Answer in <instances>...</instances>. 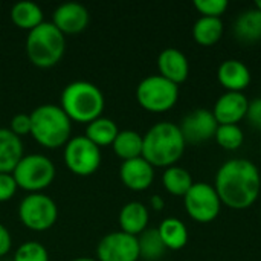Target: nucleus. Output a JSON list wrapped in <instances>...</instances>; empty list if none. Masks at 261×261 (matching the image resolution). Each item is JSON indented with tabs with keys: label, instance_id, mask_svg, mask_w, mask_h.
Here are the masks:
<instances>
[{
	"label": "nucleus",
	"instance_id": "obj_1",
	"mask_svg": "<svg viewBox=\"0 0 261 261\" xmlns=\"http://www.w3.org/2000/svg\"><path fill=\"white\" fill-rule=\"evenodd\" d=\"M214 188L222 205L231 210H246L252 206L260 196V170L248 159L226 161L217 170Z\"/></svg>",
	"mask_w": 261,
	"mask_h": 261
},
{
	"label": "nucleus",
	"instance_id": "obj_2",
	"mask_svg": "<svg viewBox=\"0 0 261 261\" xmlns=\"http://www.w3.org/2000/svg\"><path fill=\"white\" fill-rule=\"evenodd\" d=\"M142 138V158L153 167H173L184 156L187 142L174 122H158Z\"/></svg>",
	"mask_w": 261,
	"mask_h": 261
},
{
	"label": "nucleus",
	"instance_id": "obj_3",
	"mask_svg": "<svg viewBox=\"0 0 261 261\" xmlns=\"http://www.w3.org/2000/svg\"><path fill=\"white\" fill-rule=\"evenodd\" d=\"M31 136L44 148H60L72 138V121L57 104H41L31 113Z\"/></svg>",
	"mask_w": 261,
	"mask_h": 261
},
{
	"label": "nucleus",
	"instance_id": "obj_4",
	"mask_svg": "<svg viewBox=\"0 0 261 261\" xmlns=\"http://www.w3.org/2000/svg\"><path fill=\"white\" fill-rule=\"evenodd\" d=\"M104 106L106 99L101 89L90 81H72L60 96V107L73 122H92L102 115Z\"/></svg>",
	"mask_w": 261,
	"mask_h": 261
},
{
	"label": "nucleus",
	"instance_id": "obj_5",
	"mask_svg": "<svg viewBox=\"0 0 261 261\" xmlns=\"http://www.w3.org/2000/svg\"><path fill=\"white\" fill-rule=\"evenodd\" d=\"M66 38L52 21H43L40 26L28 32L26 54L29 61L41 69L58 64L64 55Z\"/></svg>",
	"mask_w": 261,
	"mask_h": 261
},
{
	"label": "nucleus",
	"instance_id": "obj_6",
	"mask_svg": "<svg viewBox=\"0 0 261 261\" xmlns=\"http://www.w3.org/2000/svg\"><path fill=\"white\" fill-rule=\"evenodd\" d=\"M57 168L54 162L40 153L24 154L12 171L18 188L31 193H41L55 179Z\"/></svg>",
	"mask_w": 261,
	"mask_h": 261
},
{
	"label": "nucleus",
	"instance_id": "obj_7",
	"mask_svg": "<svg viewBox=\"0 0 261 261\" xmlns=\"http://www.w3.org/2000/svg\"><path fill=\"white\" fill-rule=\"evenodd\" d=\"M136 99L139 106L151 113H165L171 110L179 99V86L164 76L150 75L136 87Z\"/></svg>",
	"mask_w": 261,
	"mask_h": 261
},
{
	"label": "nucleus",
	"instance_id": "obj_8",
	"mask_svg": "<svg viewBox=\"0 0 261 261\" xmlns=\"http://www.w3.org/2000/svg\"><path fill=\"white\" fill-rule=\"evenodd\" d=\"M18 219L28 229L47 231L58 219V206L44 193H31L18 205Z\"/></svg>",
	"mask_w": 261,
	"mask_h": 261
},
{
	"label": "nucleus",
	"instance_id": "obj_9",
	"mask_svg": "<svg viewBox=\"0 0 261 261\" xmlns=\"http://www.w3.org/2000/svg\"><path fill=\"white\" fill-rule=\"evenodd\" d=\"M187 214L197 223L214 222L222 210L220 197L214 185L206 182H194L190 191L184 196Z\"/></svg>",
	"mask_w": 261,
	"mask_h": 261
},
{
	"label": "nucleus",
	"instance_id": "obj_10",
	"mask_svg": "<svg viewBox=\"0 0 261 261\" xmlns=\"http://www.w3.org/2000/svg\"><path fill=\"white\" fill-rule=\"evenodd\" d=\"M64 164L76 176H92L101 165V148L84 135L72 136L64 145Z\"/></svg>",
	"mask_w": 261,
	"mask_h": 261
},
{
	"label": "nucleus",
	"instance_id": "obj_11",
	"mask_svg": "<svg viewBox=\"0 0 261 261\" xmlns=\"http://www.w3.org/2000/svg\"><path fill=\"white\" fill-rule=\"evenodd\" d=\"M98 261H138L139 245L138 237L115 231L104 236L96 246Z\"/></svg>",
	"mask_w": 261,
	"mask_h": 261
},
{
	"label": "nucleus",
	"instance_id": "obj_12",
	"mask_svg": "<svg viewBox=\"0 0 261 261\" xmlns=\"http://www.w3.org/2000/svg\"><path fill=\"white\" fill-rule=\"evenodd\" d=\"M217 127L219 124L213 112L208 109L193 110L182 119L179 125L187 144H202L210 139H214Z\"/></svg>",
	"mask_w": 261,
	"mask_h": 261
},
{
	"label": "nucleus",
	"instance_id": "obj_13",
	"mask_svg": "<svg viewBox=\"0 0 261 261\" xmlns=\"http://www.w3.org/2000/svg\"><path fill=\"white\" fill-rule=\"evenodd\" d=\"M249 107V99L245 93L240 92H225L219 96V99L214 104V109L211 110L219 125H231L246 118Z\"/></svg>",
	"mask_w": 261,
	"mask_h": 261
},
{
	"label": "nucleus",
	"instance_id": "obj_14",
	"mask_svg": "<svg viewBox=\"0 0 261 261\" xmlns=\"http://www.w3.org/2000/svg\"><path fill=\"white\" fill-rule=\"evenodd\" d=\"M90 15L84 5L78 2H66L55 8L52 23L58 31L66 34H78L89 24Z\"/></svg>",
	"mask_w": 261,
	"mask_h": 261
},
{
	"label": "nucleus",
	"instance_id": "obj_15",
	"mask_svg": "<svg viewBox=\"0 0 261 261\" xmlns=\"http://www.w3.org/2000/svg\"><path fill=\"white\" fill-rule=\"evenodd\" d=\"M119 177L127 188L133 191H145L154 180V167L142 156L124 161L119 167Z\"/></svg>",
	"mask_w": 261,
	"mask_h": 261
},
{
	"label": "nucleus",
	"instance_id": "obj_16",
	"mask_svg": "<svg viewBox=\"0 0 261 261\" xmlns=\"http://www.w3.org/2000/svg\"><path fill=\"white\" fill-rule=\"evenodd\" d=\"M158 69H159L161 76L174 83L176 86L185 83L190 75L188 58L182 50L176 47H167L159 54Z\"/></svg>",
	"mask_w": 261,
	"mask_h": 261
},
{
	"label": "nucleus",
	"instance_id": "obj_17",
	"mask_svg": "<svg viewBox=\"0 0 261 261\" xmlns=\"http://www.w3.org/2000/svg\"><path fill=\"white\" fill-rule=\"evenodd\" d=\"M217 80L226 92L243 93V90H246L248 86L251 84L252 76L249 67L243 61L231 58V60H225L219 66Z\"/></svg>",
	"mask_w": 261,
	"mask_h": 261
},
{
	"label": "nucleus",
	"instance_id": "obj_18",
	"mask_svg": "<svg viewBox=\"0 0 261 261\" xmlns=\"http://www.w3.org/2000/svg\"><path fill=\"white\" fill-rule=\"evenodd\" d=\"M118 220L122 232L138 237L148 228L150 213L144 203L133 200L121 208Z\"/></svg>",
	"mask_w": 261,
	"mask_h": 261
},
{
	"label": "nucleus",
	"instance_id": "obj_19",
	"mask_svg": "<svg viewBox=\"0 0 261 261\" xmlns=\"http://www.w3.org/2000/svg\"><path fill=\"white\" fill-rule=\"evenodd\" d=\"M24 156L23 141L9 128L0 127V173H12Z\"/></svg>",
	"mask_w": 261,
	"mask_h": 261
},
{
	"label": "nucleus",
	"instance_id": "obj_20",
	"mask_svg": "<svg viewBox=\"0 0 261 261\" xmlns=\"http://www.w3.org/2000/svg\"><path fill=\"white\" fill-rule=\"evenodd\" d=\"M234 35L243 43H257L261 40V12L255 8L243 11L234 21Z\"/></svg>",
	"mask_w": 261,
	"mask_h": 261
},
{
	"label": "nucleus",
	"instance_id": "obj_21",
	"mask_svg": "<svg viewBox=\"0 0 261 261\" xmlns=\"http://www.w3.org/2000/svg\"><path fill=\"white\" fill-rule=\"evenodd\" d=\"M11 20L17 28L29 32L44 21L43 9L31 0L17 2L11 8Z\"/></svg>",
	"mask_w": 261,
	"mask_h": 261
},
{
	"label": "nucleus",
	"instance_id": "obj_22",
	"mask_svg": "<svg viewBox=\"0 0 261 261\" xmlns=\"http://www.w3.org/2000/svg\"><path fill=\"white\" fill-rule=\"evenodd\" d=\"M158 232L170 251H180L188 243V229L185 223L176 217H167L158 228Z\"/></svg>",
	"mask_w": 261,
	"mask_h": 261
},
{
	"label": "nucleus",
	"instance_id": "obj_23",
	"mask_svg": "<svg viewBox=\"0 0 261 261\" xmlns=\"http://www.w3.org/2000/svg\"><path fill=\"white\" fill-rule=\"evenodd\" d=\"M223 21L216 17H200L193 26V38L200 46H214L223 37Z\"/></svg>",
	"mask_w": 261,
	"mask_h": 261
},
{
	"label": "nucleus",
	"instance_id": "obj_24",
	"mask_svg": "<svg viewBox=\"0 0 261 261\" xmlns=\"http://www.w3.org/2000/svg\"><path fill=\"white\" fill-rule=\"evenodd\" d=\"M142 144L144 138L141 133L135 130H119L118 136L115 138L112 148L115 154L124 161L136 159L142 156Z\"/></svg>",
	"mask_w": 261,
	"mask_h": 261
},
{
	"label": "nucleus",
	"instance_id": "obj_25",
	"mask_svg": "<svg viewBox=\"0 0 261 261\" xmlns=\"http://www.w3.org/2000/svg\"><path fill=\"white\" fill-rule=\"evenodd\" d=\"M118 133H119V128L113 119L99 116L86 125L84 136L89 141H92L96 147L101 148V147L112 145L115 138L118 136Z\"/></svg>",
	"mask_w": 261,
	"mask_h": 261
},
{
	"label": "nucleus",
	"instance_id": "obj_26",
	"mask_svg": "<svg viewBox=\"0 0 261 261\" xmlns=\"http://www.w3.org/2000/svg\"><path fill=\"white\" fill-rule=\"evenodd\" d=\"M193 184H194V180H193L190 171L179 165L165 168V171L162 174V185L167 190V193H170L171 196L184 197L190 191Z\"/></svg>",
	"mask_w": 261,
	"mask_h": 261
},
{
	"label": "nucleus",
	"instance_id": "obj_27",
	"mask_svg": "<svg viewBox=\"0 0 261 261\" xmlns=\"http://www.w3.org/2000/svg\"><path fill=\"white\" fill-rule=\"evenodd\" d=\"M138 245H139V258L147 261L161 260L167 251L158 232V228H147L142 234H139Z\"/></svg>",
	"mask_w": 261,
	"mask_h": 261
},
{
	"label": "nucleus",
	"instance_id": "obj_28",
	"mask_svg": "<svg viewBox=\"0 0 261 261\" xmlns=\"http://www.w3.org/2000/svg\"><path fill=\"white\" fill-rule=\"evenodd\" d=\"M214 139H216L217 145L222 147L223 150L236 151V150H239L243 145L245 135H243V130L239 125H236V124L219 125Z\"/></svg>",
	"mask_w": 261,
	"mask_h": 261
},
{
	"label": "nucleus",
	"instance_id": "obj_29",
	"mask_svg": "<svg viewBox=\"0 0 261 261\" xmlns=\"http://www.w3.org/2000/svg\"><path fill=\"white\" fill-rule=\"evenodd\" d=\"M12 261H49V252L44 245L31 240L21 243L15 249Z\"/></svg>",
	"mask_w": 261,
	"mask_h": 261
},
{
	"label": "nucleus",
	"instance_id": "obj_30",
	"mask_svg": "<svg viewBox=\"0 0 261 261\" xmlns=\"http://www.w3.org/2000/svg\"><path fill=\"white\" fill-rule=\"evenodd\" d=\"M194 8L197 9L200 17L220 18L228 9V2L226 0H194Z\"/></svg>",
	"mask_w": 261,
	"mask_h": 261
},
{
	"label": "nucleus",
	"instance_id": "obj_31",
	"mask_svg": "<svg viewBox=\"0 0 261 261\" xmlns=\"http://www.w3.org/2000/svg\"><path fill=\"white\" fill-rule=\"evenodd\" d=\"M8 128L14 135H17L18 138L31 135V115L29 113H17V115H14Z\"/></svg>",
	"mask_w": 261,
	"mask_h": 261
},
{
	"label": "nucleus",
	"instance_id": "obj_32",
	"mask_svg": "<svg viewBox=\"0 0 261 261\" xmlns=\"http://www.w3.org/2000/svg\"><path fill=\"white\" fill-rule=\"evenodd\" d=\"M18 187L12 173H0V202H8L14 197Z\"/></svg>",
	"mask_w": 261,
	"mask_h": 261
},
{
	"label": "nucleus",
	"instance_id": "obj_33",
	"mask_svg": "<svg viewBox=\"0 0 261 261\" xmlns=\"http://www.w3.org/2000/svg\"><path fill=\"white\" fill-rule=\"evenodd\" d=\"M245 119H248L249 124L255 127L257 130H261V98H255L249 101V107H248V113Z\"/></svg>",
	"mask_w": 261,
	"mask_h": 261
},
{
	"label": "nucleus",
	"instance_id": "obj_34",
	"mask_svg": "<svg viewBox=\"0 0 261 261\" xmlns=\"http://www.w3.org/2000/svg\"><path fill=\"white\" fill-rule=\"evenodd\" d=\"M11 248H12V236L9 229L0 223V257H5L6 254H9Z\"/></svg>",
	"mask_w": 261,
	"mask_h": 261
},
{
	"label": "nucleus",
	"instance_id": "obj_35",
	"mask_svg": "<svg viewBox=\"0 0 261 261\" xmlns=\"http://www.w3.org/2000/svg\"><path fill=\"white\" fill-rule=\"evenodd\" d=\"M164 206H165V200L161 196H153L150 199V208H153L154 211H162Z\"/></svg>",
	"mask_w": 261,
	"mask_h": 261
},
{
	"label": "nucleus",
	"instance_id": "obj_36",
	"mask_svg": "<svg viewBox=\"0 0 261 261\" xmlns=\"http://www.w3.org/2000/svg\"><path fill=\"white\" fill-rule=\"evenodd\" d=\"M70 261H98L96 258H92V257H78V258H73Z\"/></svg>",
	"mask_w": 261,
	"mask_h": 261
},
{
	"label": "nucleus",
	"instance_id": "obj_37",
	"mask_svg": "<svg viewBox=\"0 0 261 261\" xmlns=\"http://www.w3.org/2000/svg\"><path fill=\"white\" fill-rule=\"evenodd\" d=\"M254 8H255V9H258V11L261 12V0H257V2L254 3Z\"/></svg>",
	"mask_w": 261,
	"mask_h": 261
},
{
	"label": "nucleus",
	"instance_id": "obj_38",
	"mask_svg": "<svg viewBox=\"0 0 261 261\" xmlns=\"http://www.w3.org/2000/svg\"><path fill=\"white\" fill-rule=\"evenodd\" d=\"M260 154H261V142H260Z\"/></svg>",
	"mask_w": 261,
	"mask_h": 261
}]
</instances>
